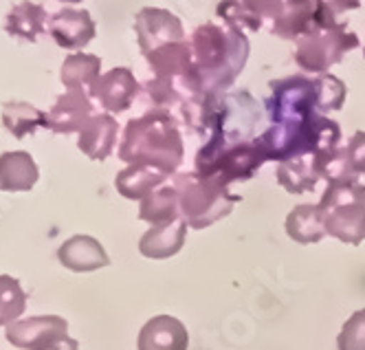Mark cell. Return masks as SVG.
Wrapping results in <instances>:
<instances>
[{
	"label": "cell",
	"instance_id": "cell-1",
	"mask_svg": "<svg viewBox=\"0 0 365 350\" xmlns=\"http://www.w3.org/2000/svg\"><path fill=\"white\" fill-rule=\"evenodd\" d=\"M182 156H185V144L180 134V121L170 111L152 109L125 124L119 144V159L125 164L154 166L174 176L182 164Z\"/></svg>",
	"mask_w": 365,
	"mask_h": 350
},
{
	"label": "cell",
	"instance_id": "cell-2",
	"mask_svg": "<svg viewBox=\"0 0 365 350\" xmlns=\"http://www.w3.org/2000/svg\"><path fill=\"white\" fill-rule=\"evenodd\" d=\"M190 44L202 93H227L245 71L251 51L245 31L225 22H205L196 26Z\"/></svg>",
	"mask_w": 365,
	"mask_h": 350
},
{
	"label": "cell",
	"instance_id": "cell-3",
	"mask_svg": "<svg viewBox=\"0 0 365 350\" xmlns=\"http://www.w3.org/2000/svg\"><path fill=\"white\" fill-rule=\"evenodd\" d=\"M257 146L262 148L267 161H286L304 154H324L339 148L341 141V126L334 119H328L322 113H315L299 121L271 124L259 137Z\"/></svg>",
	"mask_w": 365,
	"mask_h": 350
},
{
	"label": "cell",
	"instance_id": "cell-4",
	"mask_svg": "<svg viewBox=\"0 0 365 350\" xmlns=\"http://www.w3.org/2000/svg\"><path fill=\"white\" fill-rule=\"evenodd\" d=\"M172 185L178 192L180 214L187 227L205 229L229 216L231 209L242 199L229 192V185L218 176H207L200 172L174 174Z\"/></svg>",
	"mask_w": 365,
	"mask_h": 350
},
{
	"label": "cell",
	"instance_id": "cell-5",
	"mask_svg": "<svg viewBox=\"0 0 365 350\" xmlns=\"http://www.w3.org/2000/svg\"><path fill=\"white\" fill-rule=\"evenodd\" d=\"M319 207L328 236L348 245L365 240V185L359 181L328 183Z\"/></svg>",
	"mask_w": 365,
	"mask_h": 350
},
{
	"label": "cell",
	"instance_id": "cell-6",
	"mask_svg": "<svg viewBox=\"0 0 365 350\" xmlns=\"http://www.w3.org/2000/svg\"><path fill=\"white\" fill-rule=\"evenodd\" d=\"M267 164V156L255 139L236 141L225 148H200L196 154V172L218 176L220 181H249Z\"/></svg>",
	"mask_w": 365,
	"mask_h": 350
},
{
	"label": "cell",
	"instance_id": "cell-7",
	"mask_svg": "<svg viewBox=\"0 0 365 350\" xmlns=\"http://www.w3.org/2000/svg\"><path fill=\"white\" fill-rule=\"evenodd\" d=\"M359 46H361L359 36L348 29V24L336 22L326 31L302 38L295 49V62L304 73L322 75L328 73L334 64L341 62L346 58V53Z\"/></svg>",
	"mask_w": 365,
	"mask_h": 350
},
{
	"label": "cell",
	"instance_id": "cell-8",
	"mask_svg": "<svg viewBox=\"0 0 365 350\" xmlns=\"http://www.w3.org/2000/svg\"><path fill=\"white\" fill-rule=\"evenodd\" d=\"M148 66L152 69L154 77H161L163 82L174 86L182 97L192 99L202 93L200 75L194 64V53L192 44L187 40H178L163 44L159 49H154L145 53Z\"/></svg>",
	"mask_w": 365,
	"mask_h": 350
},
{
	"label": "cell",
	"instance_id": "cell-9",
	"mask_svg": "<svg viewBox=\"0 0 365 350\" xmlns=\"http://www.w3.org/2000/svg\"><path fill=\"white\" fill-rule=\"evenodd\" d=\"M271 97L267 99V113L271 124L284 121H299L310 115H315V89L312 79L306 75H291L273 79Z\"/></svg>",
	"mask_w": 365,
	"mask_h": 350
},
{
	"label": "cell",
	"instance_id": "cell-10",
	"mask_svg": "<svg viewBox=\"0 0 365 350\" xmlns=\"http://www.w3.org/2000/svg\"><path fill=\"white\" fill-rule=\"evenodd\" d=\"M336 22V14L326 0H286L284 14L273 22V36L299 42L302 38L330 29Z\"/></svg>",
	"mask_w": 365,
	"mask_h": 350
},
{
	"label": "cell",
	"instance_id": "cell-11",
	"mask_svg": "<svg viewBox=\"0 0 365 350\" xmlns=\"http://www.w3.org/2000/svg\"><path fill=\"white\" fill-rule=\"evenodd\" d=\"M135 34L143 56L163 44L185 40V29H182L180 18L161 7L139 9L135 16Z\"/></svg>",
	"mask_w": 365,
	"mask_h": 350
},
{
	"label": "cell",
	"instance_id": "cell-12",
	"mask_svg": "<svg viewBox=\"0 0 365 350\" xmlns=\"http://www.w3.org/2000/svg\"><path fill=\"white\" fill-rule=\"evenodd\" d=\"M141 86L137 82V77L133 75L128 66H117L110 69L108 73H103L95 79V84L91 86L88 95L99 101L103 111L113 113H123L128 111L133 101L137 99Z\"/></svg>",
	"mask_w": 365,
	"mask_h": 350
},
{
	"label": "cell",
	"instance_id": "cell-13",
	"mask_svg": "<svg viewBox=\"0 0 365 350\" xmlns=\"http://www.w3.org/2000/svg\"><path fill=\"white\" fill-rule=\"evenodd\" d=\"M68 324L64 317L44 315V317H29L22 321H11L7 326V341L16 348L24 350H46L51 344L66 337Z\"/></svg>",
	"mask_w": 365,
	"mask_h": 350
},
{
	"label": "cell",
	"instance_id": "cell-14",
	"mask_svg": "<svg viewBox=\"0 0 365 350\" xmlns=\"http://www.w3.org/2000/svg\"><path fill=\"white\" fill-rule=\"evenodd\" d=\"M48 34L58 46L75 51L84 49L97 36V26L86 9H60L48 20Z\"/></svg>",
	"mask_w": 365,
	"mask_h": 350
},
{
	"label": "cell",
	"instance_id": "cell-15",
	"mask_svg": "<svg viewBox=\"0 0 365 350\" xmlns=\"http://www.w3.org/2000/svg\"><path fill=\"white\" fill-rule=\"evenodd\" d=\"M93 117V101L86 91H66L46 113V128L58 134L80 132Z\"/></svg>",
	"mask_w": 365,
	"mask_h": 350
},
{
	"label": "cell",
	"instance_id": "cell-16",
	"mask_svg": "<svg viewBox=\"0 0 365 350\" xmlns=\"http://www.w3.org/2000/svg\"><path fill=\"white\" fill-rule=\"evenodd\" d=\"M190 335L182 321L172 315H156L139 333V350H187Z\"/></svg>",
	"mask_w": 365,
	"mask_h": 350
},
{
	"label": "cell",
	"instance_id": "cell-17",
	"mask_svg": "<svg viewBox=\"0 0 365 350\" xmlns=\"http://www.w3.org/2000/svg\"><path fill=\"white\" fill-rule=\"evenodd\" d=\"M58 258L68 271H75V274L97 271V269L110 264V258L106 249L99 245V240H95L93 236H84V234H77L64 240V245L58 249Z\"/></svg>",
	"mask_w": 365,
	"mask_h": 350
},
{
	"label": "cell",
	"instance_id": "cell-18",
	"mask_svg": "<svg viewBox=\"0 0 365 350\" xmlns=\"http://www.w3.org/2000/svg\"><path fill=\"white\" fill-rule=\"evenodd\" d=\"M185 234H187L185 219L152 225L139 240V251L150 260L172 258L182 249V245H185Z\"/></svg>",
	"mask_w": 365,
	"mask_h": 350
},
{
	"label": "cell",
	"instance_id": "cell-19",
	"mask_svg": "<svg viewBox=\"0 0 365 350\" xmlns=\"http://www.w3.org/2000/svg\"><path fill=\"white\" fill-rule=\"evenodd\" d=\"M117 132H119V126L110 113L93 115L88 124L80 130L77 148L93 161H106L117 146Z\"/></svg>",
	"mask_w": 365,
	"mask_h": 350
},
{
	"label": "cell",
	"instance_id": "cell-20",
	"mask_svg": "<svg viewBox=\"0 0 365 350\" xmlns=\"http://www.w3.org/2000/svg\"><path fill=\"white\" fill-rule=\"evenodd\" d=\"M38 179L40 170L29 152L14 150L0 154V190L3 192H29Z\"/></svg>",
	"mask_w": 365,
	"mask_h": 350
},
{
	"label": "cell",
	"instance_id": "cell-21",
	"mask_svg": "<svg viewBox=\"0 0 365 350\" xmlns=\"http://www.w3.org/2000/svg\"><path fill=\"white\" fill-rule=\"evenodd\" d=\"M170 179L168 172L154 168V166H143V164H133L128 166L125 170H121L115 179V187L117 192L123 199L130 201H143L148 194H152L154 190Z\"/></svg>",
	"mask_w": 365,
	"mask_h": 350
},
{
	"label": "cell",
	"instance_id": "cell-22",
	"mask_svg": "<svg viewBox=\"0 0 365 350\" xmlns=\"http://www.w3.org/2000/svg\"><path fill=\"white\" fill-rule=\"evenodd\" d=\"M319 179H322V174L317 170L315 156L312 154L286 159V161H279V166H277V183L289 194L312 192Z\"/></svg>",
	"mask_w": 365,
	"mask_h": 350
},
{
	"label": "cell",
	"instance_id": "cell-23",
	"mask_svg": "<svg viewBox=\"0 0 365 350\" xmlns=\"http://www.w3.org/2000/svg\"><path fill=\"white\" fill-rule=\"evenodd\" d=\"M46 20H51V18L42 5L24 0V3L11 7V11L7 14L5 31L11 38L24 40V42H36L46 31Z\"/></svg>",
	"mask_w": 365,
	"mask_h": 350
},
{
	"label": "cell",
	"instance_id": "cell-24",
	"mask_svg": "<svg viewBox=\"0 0 365 350\" xmlns=\"http://www.w3.org/2000/svg\"><path fill=\"white\" fill-rule=\"evenodd\" d=\"M286 234H289L299 245H312L326 236L324 214L319 203L317 205H297L289 216H286Z\"/></svg>",
	"mask_w": 365,
	"mask_h": 350
},
{
	"label": "cell",
	"instance_id": "cell-25",
	"mask_svg": "<svg viewBox=\"0 0 365 350\" xmlns=\"http://www.w3.org/2000/svg\"><path fill=\"white\" fill-rule=\"evenodd\" d=\"M101 75V60L91 53H73L60 69V79L66 91H91L95 79Z\"/></svg>",
	"mask_w": 365,
	"mask_h": 350
},
{
	"label": "cell",
	"instance_id": "cell-26",
	"mask_svg": "<svg viewBox=\"0 0 365 350\" xmlns=\"http://www.w3.org/2000/svg\"><path fill=\"white\" fill-rule=\"evenodd\" d=\"M180 203L174 185H161L159 190L148 194L139 205V219L152 225H161L180 219Z\"/></svg>",
	"mask_w": 365,
	"mask_h": 350
},
{
	"label": "cell",
	"instance_id": "cell-27",
	"mask_svg": "<svg viewBox=\"0 0 365 350\" xmlns=\"http://www.w3.org/2000/svg\"><path fill=\"white\" fill-rule=\"evenodd\" d=\"M3 124L16 139L34 134L38 128H46V113L38 111L29 101H5Z\"/></svg>",
	"mask_w": 365,
	"mask_h": 350
},
{
	"label": "cell",
	"instance_id": "cell-28",
	"mask_svg": "<svg viewBox=\"0 0 365 350\" xmlns=\"http://www.w3.org/2000/svg\"><path fill=\"white\" fill-rule=\"evenodd\" d=\"M312 89H315V109L322 115L341 111L346 97H348V86L339 79L336 75L322 73L317 77H312Z\"/></svg>",
	"mask_w": 365,
	"mask_h": 350
},
{
	"label": "cell",
	"instance_id": "cell-29",
	"mask_svg": "<svg viewBox=\"0 0 365 350\" xmlns=\"http://www.w3.org/2000/svg\"><path fill=\"white\" fill-rule=\"evenodd\" d=\"M27 309V293L11 276H0V326H9Z\"/></svg>",
	"mask_w": 365,
	"mask_h": 350
},
{
	"label": "cell",
	"instance_id": "cell-30",
	"mask_svg": "<svg viewBox=\"0 0 365 350\" xmlns=\"http://www.w3.org/2000/svg\"><path fill=\"white\" fill-rule=\"evenodd\" d=\"M315 156V154H312ZM317 170L322 174V179H326L328 183H341V181H359V174L354 172L346 148L339 146L332 152H324L315 156Z\"/></svg>",
	"mask_w": 365,
	"mask_h": 350
},
{
	"label": "cell",
	"instance_id": "cell-31",
	"mask_svg": "<svg viewBox=\"0 0 365 350\" xmlns=\"http://www.w3.org/2000/svg\"><path fill=\"white\" fill-rule=\"evenodd\" d=\"M216 14H218V18H222L225 24L236 26V29H240V31L257 34L264 24L262 18L255 16L251 9H247V5L242 3V0H220L218 7H216Z\"/></svg>",
	"mask_w": 365,
	"mask_h": 350
},
{
	"label": "cell",
	"instance_id": "cell-32",
	"mask_svg": "<svg viewBox=\"0 0 365 350\" xmlns=\"http://www.w3.org/2000/svg\"><path fill=\"white\" fill-rule=\"evenodd\" d=\"M339 350H365V309L352 313L336 337Z\"/></svg>",
	"mask_w": 365,
	"mask_h": 350
},
{
	"label": "cell",
	"instance_id": "cell-33",
	"mask_svg": "<svg viewBox=\"0 0 365 350\" xmlns=\"http://www.w3.org/2000/svg\"><path fill=\"white\" fill-rule=\"evenodd\" d=\"M346 152H348V159L354 168V172L361 176H365V130H356L348 146H346Z\"/></svg>",
	"mask_w": 365,
	"mask_h": 350
},
{
	"label": "cell",
	"instance_id": "cell-34",
	"mask_svg": "<svg viewBox=\"0 0 365 350\" xmlns=\"http://www.w3.org/2000/svg\"><path fill=\"white\" fill-rule=\"evenodd\" d=\"M247 5V9H251L255 16H259L262 20H277L284 14V5L286 0H242Z\"/></svg>",
	"mask_w": 365,
	"mask_h": 350
},
{
	"label": "cell",
	"instance_id": "cell-35",
	"mask_svg": "<svg viewBox=\"0 0 365 350\" xmlns=\"http://www.w3.org/2000/svg\"><path fill=\"white\" fill-rule=\"evenodd\" d=\"M330 5V9L339 16V14H346V11H354L361 7L363 0H326Z\"/></svg>",
	"mask_w": 365,
	"mask_h": 350
},
{
	"label": "cell",
	"instance_id": "cell-36",
	"mask_svg": "<svg viewBox=\"0 0 365 350\" xmlns=\"http://www.w3.org/2000/svg\"><path fill=\"white\" fill-rule=\"evenodd\" d=\"M60 3H64V5H77V3H82V0H60Z\"/></svg>",
	"mask_w": 365,
	"mask_h": 350
},
{
	"label": "cell",
	"instance_id": "cell-37",
	"mask_svg": "<svg viewBox=\"0 0 365 350\" xmlns=\"http://www.w3.org/2000/svg\"><path fill=\"white\" fill-rule=\"evenodd\" d=\"M363 58H365V49H363Z\"/></svg>",
	"mask_w": 365,
	"mask_h": 350
}]
</instances>
